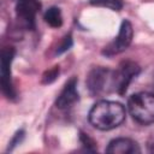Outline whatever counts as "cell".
<instances>
[{
    "instance_id": "cell-15",
    "label": "cell",
    "mask_w": 154,
    "mask_h": 154,
    "mask_svg": "<svg viewBox=\"0 0 154 154\" xmlns=\"http://www.w3.org/2000/svg\"><path fill=\"white\" fill-rule=\"evenodd\" d=\"M24 138V131L23 130H19V131H17L16 132V135L13 136V138H12V141L10 142V144H8V149L10 150H12L13 149V147H16L17 144H19L20 143V141Z\"/></svg>"
},
{
    "instance_id": "cell-5",
    "label": "cell",
    "mask_w": 154,
    "mask_h": 154,
    "mask_svg": "<svg viewBox=\"0 0 154 154\" xmlns=\"http://www.w3.org/2000/svg\"><path fill=\"white\" fill-rule=\"evenodd\" d=\"M14 53L16 51L13 47H5L1 51V90L7 99L16 97V91L11 77V64L13 61Z\"/></svg>"
},
{
    "instance_id": "cell-10",
    "label": "cell",
    "mask_w": 154,
    "mask_h": 154,
    "mask_svg": "<svg viewBox=\"0 0 154 154\" xmlns=\"http://www.w3.org/2000/svg\"><path fill=\"white\" fill-rule=\"evenodd\" d=\"M43 19L52 28H60L63 25V14H61V11H60L59 7H55V6L49 7L45 12Z\"/></svg>"
},
{
    "instance_id": "cell-13",
    "label": "cell",
    "mask_w": 154,
    "mask_h": 154,
    "mask_svg": "<svg viewBox=\"0 0 154 154\" xmlns=\"http://www.w3.org/2000/svg\"><path fill=\"white\" fill-rule=\"evenodd\" d=\"M71 46H72V37H71V35L69 34V35H66V36L61 40L60 45L58 46L57 53H58V54H61V53L66 52L67 49H70V47H71Z\"/></svg>"
},
{
    "instance_id": "cell-14",
    "label": "cell",
    "mask_w": 154,
    "mask_h": 154,
    "mask_svg": "<svg viewBox=\"0 0 154 154\" xmlns=\"http://www.w3.org/2000/svg\"><path fill=\"white\" fill-rule=\"evenodd\" d=\"M81 142H82V144L88 149V150H94L95 148V142L88 136V135H85V134H81Z\"/></svg>"
},
{
    "instance_id": "cell-12",
    "label": "cell",
    "mask_w": 154,
    "mask_h": 154,
    "mask_svg": "<svg viewBox=\"0 0 154 154\" xmlns=\"http://www.w3.org/2000/svg\"><path fill=\"white\" fill-rule=\"evenodd\" d=\"M58 75H59V66H54L53 69L48 70V71L43 75V77H42V82L46 83V84L52 83L53 81H55V78L58 77Z\"/></svg>"
},
{
    "instance_id": "cell-6",
    "label": "cell",
    "mask_w": 154,
    "mask_h": 154,
    "mask_svg": "<svg viewBox=\"0 0 154 154\" xmlns=\"http://www.w3.org/2000/svg\"><path fill=\"white\" fill-rule=\"evenodd\" d=\"M132 35H134V29H132L131 23L129 20H123L117 37H114V40L103 48L102 54L107 57H112V55L124 52L130 46L132 41Z\"/></svg>"
},
{
    "instance_id": "cell-1",
    "label": "cell",
    "mask_w": 154,
    "mask_h": 154,
    "mask_svg": "<svg viewBox=\"0 0 154 154\" xmlns=\"http://www.w3.org/2000/svg\"><path fill=\"white\" fill-rule=\"evenodd\" d=\"M126 116L124 106L116 101L101 100L97 101L89 111L90 124L102 131L112 130L119 126Z\"/></svg>"
},
{
    "instance_id": "cell-3",
    "label": "cell",
    "mask_w": 154,
    "mask_h": 154,
    "mask_svg": "<svg viewBox=\"0 0 154 154\" xmlns=\"http://www.w3.org/2000/svg\"><path fill=\"white\" fill-rule=\"evenodd\" d=\"M87 87L91 95H101L113 89V71L105 67H94L87 77Z\"/></svg>"
},
{
    "instance_id": "cell-11",
    "label": "cell",
    "mask_w": 154,
    "mask_h": 154,
    "mask_svg": "<svg viewBox=\"0 0 154 154\" xmlns=\"http://www.w3.org/2000/svg\"><path fill=\"white\" fill-rule=\"evenodd\" d=\"M90 4L94 6L106 7L112 11H119L123 7V0H90Z\"/></svg>"
},
{
    "instance_id": "cell-2",
    "label": "cell",
    "mask_w": 154,
    "mask_h": 154,
    "mask_svg": "<svg viewBox=\"0 0 154 154\" xmlns=\"http://www.w3.org/2000/svg\"><path fill=\"white\" fill-rule=\"evenodd\" d=\"M130 116L140 124H154V94L141 91L132 94L128 100Z\"/></svg>"
},
{
    "instance_id": "cell-8",
    "label": "cell",
    "mask_w": 154,
    "mask_h": 154,
    "mask_svg": "<svg viewBox=\"0 0 154 154\" xmlns=\"http://www.w3.org/2000/svg\"><path fill=\"white\" fill-rule=\"evenodd\" d=\"M78 99H79V95L77 90V79L76 77H72L66 82L63 90L58 95L55 100V105L60 109H66L72 105H75L78 101Z\"/></svg>"
},
{
    "instance_id": "cell-7",
    "label": "cell",
    "mask_w": 154,
    "mask_h": 154,
    "mask_svg": "<svg viewBox=\"0 0 154 154\" xmlns=\"http://www.w3.org/2000/svg\"><path fill=\"white\" fill-rule=\"evenodd\" d=\"M41 5L37 0H18L16 6L17 17L28 29H34L35 17Z\"/></svg>"
},
{
    "instance_id": "cell-9",
    "label": "cell",
    "mask_w": 154,
    "mask_h": 154,
    "mask_svg": "<svg viewBox=\"0 0 154 154\" xmlns=\"http://www.w3.org/2000/svg\"><path fill=\"white\" fill-rule=\"evenodd\" d=\"M106 152L109 154H137L141 153V148L138 143L131 138L118 137L108 143Z\"/></svg>"
},
{
    "instance_id": "cell-4",
    "label": "cell",
    "mask_w": 154,
    "mask_h": 154,
    "mask_svg": "<svg viewBox=\"0 0 154 154\" xmlns=\"http://www.w3.org/2000/svg\"><path fill=\"white\" fill-rule=\"evenodd\" d=\"M141 67L134 61H123L119 67L113 71V89L119 95H123L129 84L140 73Z\"/></svg>"
},
{
    "instance_id": "cell-16",
    "label": "cell",
    "mask_w": 154,
    "mask_h": 154,
    "mask_svg": "<svg viewBox=\"0 0 154 154\" xmlns=\"http://www.w3.org/2000/svg\"><path fill=\"white\" fill-rule=\"evenodd\" d=\"M149 150H150L152 153H154V142H153V143L150 144V149H149Z\"/></svg>"
}]
</instances>
